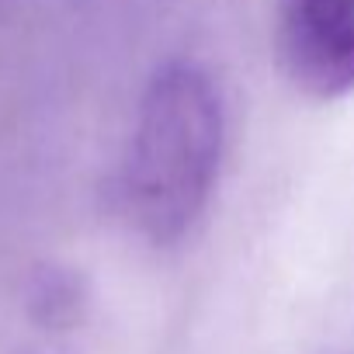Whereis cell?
I'll return each mask as SVG.
<instances>
[{"instance_id":"obj_1","label":"cell","mask_w":354,"mask_h":354,"mask_svg":"<svg viewBox=\"0 0 354 354\" xmlns=\"http://www.w3.org/2000/svg\"><path fill=\"white\" fill-rule=\"evenodd\" d=\"M226 142L216 80L195 63L163 66L136 111L118 170V209L149 243H177L205 212Z\"/></svg>"},{"instance_id":"obj_2","label":"cell","mask_w":354,"mask_h":354,"mask_svg":"<svg viewBox=\"0 0 354 354\" xmlns=\"http://www.w3.org/2000/svg\"><path fill=\"white\" fill-rule=\"evenodd\" d=\"M274 56L306 97H347L354 91V0H274Z\"/></svg>"},{"instance_id":"obj_3","label":"cell","mask_w":354,"mask_h":354,"mask_svg":"<svg viewBox=\"0 0 354 354\" xmlns=\"http://www.w3.org/2000/svg\"><path fill=\"white\" fill-rule=\"evenodd\" d=\"M32 354H70V351H63V347H42V351H32Z\"/></svg>"}]
</instances>
